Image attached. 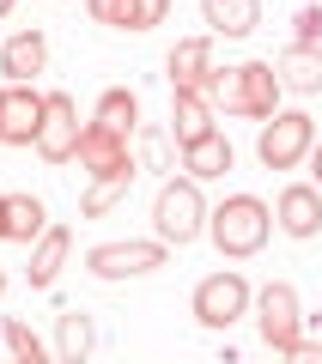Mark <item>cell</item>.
Returning <instances> with one entry per match:
<instances>
[{
	"label": "cell",
	"mask_w": 322,
	"mask_h": 364,
	"mask_svg": "<svg viewBox=\"0 0 322 364\" xmlns=\"http://www.w3.org/2000/svg\"><path fill=\"white\" fill-rule=\"evenodd\" d=\"M280 73H274V61H237V67H213V79H207V104L225 109V116H244V122H268L280 116Z\"/></svg>",
	"instance_id": "1"
},
{
	"label": "cell",
	"mask_w": 322,
	"mask_h": 364,
	"mask_svg": "<svg viewBox=\"0 0 322 364\" xmlns=\"http://www.w3.org/2000/svg\"><path fill=\"white\" fill-rule=\"evenodd\" d=\"M268 231H274V213L268 200L256 195H225L219 207L207 213V237H213V249H219L225 261H249L268 249Z\"/></svg>",
	"instance_id": "2"
},
{
	"label": "cell",
	"mask_w": 322,
	"mask_h": 364,
	"mask_svg": "<svg viewBox=\"0 0 322 364\" xmlns=\"http://www.w3.org/2000/svg\"><path fill=\"white\" fill-rule=\"evenodd\" d=\"M152 231L165 249H182L207 231V200H201V182L182 176V182H165L152 200Z\"/></svg>",
	"instance_id": "3"
},
{
	"label": "cell",
	"mask_w": 322,
	"mask_h": 364,
	"mask_svg": "<svg viewBox=\"0 0 322 364\" xmlns=\"http://www.w3.org/2000/svg\"><path fill=\"white\" fill-rule=\"evenodd\" d=\"M310 146H316V122L304 116V109H280V116L261 122V140H256V158L268 170H298L310 158Z\"/></svg>",
	"instance_id": "4"
},
{
	"label": "cell",
	"mask_w": 322,
	"mask_h": 364,
	"mask_svg": "<svg viewBox=\"0 0 322 364\" xmlns=\"http://www.w3.org/2000/svg\"><path fill=\"white\" fill-rule=\"evenodd\" d=\"M170 261V249L158 237H122V243H98L85 255L91 279H140V273H158Z\"/></svg>",
	"instance_id": "5"
},
{
	"label": "cell",
	"mask_w": 322,
	"mask_h": 364,
	"mask_svg": "<svg viewBox=\"0 0 322 364\" xmlns=\"http://www.w3.org/2000/svg\"><path fill=\"white\" fill-rule=\"evenodd\" d=\"M256 304V291H249L244 273H213V279H201L194 286V322L201 328H237V316Z\"/></svg>",
	"instance_id": "6"
},
{
	"label": "cell",
	"mask_w": 322,
	"mask_h": 364,
	"mask_svg": "<svg viewBox=\"0 0 322 364\" xmlns=\"http://www.w3.org/2000/svg\"><path fill=\"white\" fill-rule=\"evenodd\" d=\"M298 328H304V310H298V291L286 286V279H268V286L256 291V334L268 340L274 352H286L292 340H304Z\"/></svg>",
	"instance_id": "7"
},
{
	"label": "cell",
	"mask_w": 322,
	"mask_h": 364,
	"mask_svg": "<svg viewBox=\"0 0 322 364\" xmlns=\"http://www.w3.org/2000/svg\"><path fill=\"white\" fill-rule=\"evenodd\" d=\"M79 109L67 91H43V128H37V152L43 164H73L79 158Z\"/></svg>",
	"instance_id": "8"
},
{
	"label": "cell",
	"mask_w": 322,
	"mask_h": 364,
	"mask_svg": "<svg viewBox=\"0 0 322 364\" xmlns=\"http://www.w3.org/2000/svg\"><path fill=\"white\" fill-rule=\"evenodd\" d=\"M37 128H43V91L6 85L0 91V146H37Z\"/></svg>",
	"instance_id": "9"
},
{
	"label": "cell",
	"mask_w": 322,
	"mask_h": 364,
	"mask_svg": "<svg viewBox=\"0 0 322 364\" xmlns=\"http://www.w3.org/2000/svg\"><path fill=\"white\" fill-rule=\"evenodd\" d=\"M274 219H280V231L286 237H316L322 231V188L316 182H286L280 188V200H274Z\"/></svg>",
	"instance_id": "10"
},
{
	"label": "cell",
	"mask_w": 322,
	"mask_h": 364,
	"mask_svg": "<svg viewBox=\"0 0 322 364\" xmlns=\"http://www.w3.org/2000/svg\"><path fill=\"white\" fill-rule=\"evenodd\" d=\"M79 164L91 170V182H98V176H134L128 140H122V134H110V128H98V122L79 134Z\"/></svg>",
	"instance_id": "11"
},
{
	"label": "cell",
	"mask_w": 322,
	"mask_h": 364,
	"mask_svg": "<svg viewBox=\"0 0 322 364\" xmlns=\"http://www.w3.org/2000/svg\"><path fill=\"white\" fill-rule=\"evenodd\" d=\"M165 73H170V91H207V79H213V37H182L170 49Z\"/></svg>",
	"instance_id": "12"
},
{
	"label": "cell",
	"mask_w": 322,
	"mask_h": 364,
	"mask_svg": "<svg viewBox=\"0 0 322 364\" xmlns=\"http://www.w3.org/2000/svg\"><path fill=\"white\" fill-rule=\"evenodd\" d=\"M43 67H49V37L43 31H19V37L0 43V73L13 79V85H31Z\"/></svg>",
	"instance_id": "13"
},
{
	"label": "cell",
	"mask_w": 322,
	"mask_h": 364,
	"mask_svg": "<svg viewBox=\"0 0 322 364\" xmlns=\"http://www.w3.org/2000/svg\"><path fill=\"white\" fill-rule=\"evenodd\" d=\"M274 73H280L286 91L316 97V91H322V49H316V43H286L280 61H274Z\"/></svg>",
	"instance_id": "14"
},
{
	"label": "cell",
	"mask_w": 322,
	"mask_h": 364,
	"mask_svg": "<svg viewBox=\"0 0 322 364\" xmlns=\"http://www.w3.org/2000/svg\"><path fill=\"white\" fill-rule=\"evenodd\" d=\"M98 352V322L85 310H61L55 316V364H85Z\"/></svg>",
	"instance_id": "15"
},
{
	"label": "cell",
	"mask_w": 322,
	"mask_h": 364,
	"mask_svg": "<svg viewBox=\"0 0 322 364\" xmlns=\"http://www.w3.org/2000/svg\"><path fill=\"white\" fill-rule=\"evenodd\" d=\"M207 134H219L213 104H207L201 91H177V109H170V140H177V152L194 146V140H207Z\"/></svg>",
	"instance_id": "16"
},
{
	"label": "cell",
	"mask_w": 322,
	"mask_h": 364,
	"mask_svg": "<svg viewBox=\"0 0 322 364\" xmlns=\"http://www.w3.org/2000/svg\"><path fill=\"white\" fill-rule=\"evenodd\" d=\"M201 18L213 37H256L261 0H201Z\"/></svg>",
	"instance_id": "17"
},
{
	"label": "cell",
	"mask_w": 322,
	"mask_h": 364,
	"mask_svg": "<svg viewBox=\"0 0 322 364\" xmlns=\"http://www.w3.org/2000/svg\"><path fill=\"white\" fill-rule=\"evenodd\" d=\"M182 176H194V182L232 176V140H225V134H207V140L182 146Z\"/></svg>",
	"instance_id": "18"
},
{
	"label": "cell",
	"mask_w": 322,
	"mask_h": 364,
	"mask_svg": "<svg viewBox=\"0 0 322 364\" xmlns=\"http://www.w3.org/2000/svg\"><path fill=\"white\" fill-rule=\"evenodd\" d=\"M67 231L61 225H49V231L37 237V243H31V267H25V279L31 286H55V279H61V267H67Z\"/></svg>",
	"instance_id": "19"
},
{
	"label": "cell",
	"mask_w": 322,
	"mask_h": 364,
	"mask_svg": "<svg viewBox=\"0 0 322 364\" xmlns=\"http://www.w3.org/2000/svg\"><path fill=\"white\" fill-rule=\"evenodd\" d=\"M98 128H110V134H122V140H134V134H140V97H134L128 85H110L98 97Z\"/></svg>",
	"instance_id": "20"
},
{
	"label": "cell",
	"mask_w": 322,
	"mask_h": 364,
	"mask_svg": "<svg viewBox=\"0 0 322 364\" xmlns=\"http://www.w3.org/2000/svg\"><path fill=\"white\" fill-rule=\"evenodd\" d=\"M49 231V213L37 195H6V243H37Z\"/></svg>",
	"instance_id": "21"
},
{
	"label": "cell",
	"mask_w": 322,
	"mask_h": 364,
	"mask_svg": "<svg viewBox=\"0 0 322 364\" xmlns=\"http://www.w3.org/2000/svg\"><path fill=\"white\" fill-rule=\"evenodd\" d=\"M0 334H6V346H13V364H55L49 352H43V340L31 334V322L6 316V322H0Z\"/></svg>",
	"instance_id": "22"
},
{
	"label": "cell",
	"mask_w": 322,
	"mask_h": 364,
	"mask_svg": "<svg viewBox=\"0 0 322 364\" xmlns=\"http://www.w3.org/2000/svg\"><path fill=\"white\" fill-rule=\"evenodd\" d=\"M128 188H134V176H98V182L85 188V200H79V213H85V219H103V213L116 207Z\"/></svg>",
	"instance_id": "23"
},
{
	"label": "cell",
	"mask_w": 322,
	"mask_h": 364,
	"mask_svg": "<svg viewBox=\"0 0 322 364\" xmlns=\"http://www.w3.org/2000/svg\"><path fill=\"white\" fill-rule=\"evenodd\" d=\"M85 13L110 31H140V0H85Z\"/></svg>",
	"instance_id": "24"
},
{
	"label": "cell",
	"mask_w": 322,
	"mask_h": 364,
	"mask_svg": "<svg viewBox=\"0 0 322 364\" xmlns=\"http://www.w3.org/2000/svg\"><path fill=\"white\" fill-rule=\"evenodd\" d=\"M292 43H316V49H322V6H298V18H292Z\"/></svg>",
	"instance_id": "25"
},
{
	"label": "cell",
	"mask_w": 322,
	"mask_h": 364,
	"mask_svg": "<svg viewBox=\"0 0 322 364\" xmlns=\"http://www.w3.org/2000/svg\"><path fill=\"white\" fill-rule=\"evenodd\" d=\"M170 146H177L170 134H146V164H152V170H165V164H170Z\"/></svg>",
	"instance_id": "26"
},
{
	"label": "cell",
	"mask_w": 322,
	"mask_h": 364,
	"mask_svg": "<svg viewBox=\"0 0 322 364\" xmlns=\"http://www.w3.org/2000/svg\"><path fill=\"white\" fill-rule=\"evenodd\" d=\"M280 358H286V364H322V346H316V340H292Z\"/></svg>",
	"instance_id": "27"
},
{
	"label": "cell",
	"mask_w": 322,
	"mask_h": 364,
	"mask_svg": "<svg viewBox=\"0 0 322 364\" xmlns=\"http://www.w3.org/2000/svg\"><path fill=\"white\" fill-rule=\"evenodd\" d=\"M170 18V0H140V31H158Z\"/></svg>",
	"instance_id": "28"
},
{
	"label": "cell",
	"mask_w": 322,
	"mask_h": 364,
	"mask_svg": "<svg viewBox=\"0 0 322 364\" xmlns=\"http://www.w3.org/2000/svg\"><path fill=\"white\" fill-rule=\"evenodd\" d=\"M310 176L322 182V134H316V146H310Z\"/></svg>",
	"instance_id": "29"
},
{
	"label": "cell",
	"mask_w": 322,
	"mask_h": 364,
	"mask_svg": "<svg viewBox=\"0 0 322 364\" xmlns=\"http://www.w3.org/2000/svg\"><path fill=\"white\" fill-rule=\"evenodd\" d=\"M0 243H6V195H0Z\"/></svg>",
	"instance_id": "30"
},
{
	"label": "cell",
	"mask_w": 322,
	"mask_h": 364,
	"mask_svg": "<svg viewBox=\"0 0 322 364\" xmlns=\"http://www.w3.org/2000/svg\"><path fill=\"white\" fill-rule=\"evenodd\" d=\"M0 298H6V267H0Z\"/></svg>",
	"instance_id": "31"
},
{
	"label": "cell",
	"mask_w": 322,
	"mask_h": 364,
	"mask_svg": "<svg viewBox=\"0 0 322 364\" xmlns=\"http://www.w3.org/2000/svg\"><path fill=\"white\" fill-rule=\"evenodd\" d=\"M0 13H13V0H0Z\"/></svg>",
	"instance_id": "32"
}]
</instances>
